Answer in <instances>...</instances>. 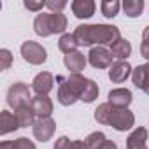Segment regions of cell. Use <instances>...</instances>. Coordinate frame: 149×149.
Here are the masks:
<instances>
[{"instance_id":"1","label":"cell","mask_w":149,"mask_h":149,"mask_svg":"<svg viewBox=\"0 0 149 149\" xmlns=\"http://www.w3.org/2000/svg\"><path fill=\"white\" fill-rule=\"evenodd\" d=\"M74 37H76L79 46L90 47V46H112L118 39H121V32L114 25H79L74 30Z\"/></svg>"},{"instance_id":"2","label":"cell","mask_w":149,"mask_h":149,"mask_svg":"<svg viewBox=\"0 0 149 149\" xmlns=\"http://www.w3.org/2000/svg\"><path fill=\"white\" fill-rule=\"evenodd\" d=\"M95 121L100 125L112 126L118 132H126L132 130V126L135 125V114L130 109L112 107L111 104L105 102L95 109Z\"/></svg>"},{"instance_id":"3","label":"cell","mask_w":149,"mask_h":149,"mask_svg":"<svg viewBox=\"0 0 149 149\" xmlns=\"http://www.w3.org/2000/svg\"><path fill=\"white\" fill-rule=\"evenodd\" d=\"M68 21L63 13H40L33 19V32L39 37H49L56 33H65Z\"/></svg>"},{"instance_id":"4","label":"cell","mask_w":149,"mask_h":149,"mask_svg":"<svg viewBox=\"0 0 149 149\" xmlns=\"http://www.w3.org/2000/svg\"><path fill=\"white\" fill-rule=\"evenodd\" d=\"M21 56L30 65H42L47 60V51L42 44L35 40H25L21 44Z\"/></svg>"},{"instance_id":"5","label":"cell","mask_w":149,"mask_h":149,"mask_svg":"<svg viewBox=\"0 0 149 149\" xmlns=\"http://www.w3.org/2000/svg\"><path fill=\"white\" fill-rule=\"evenodd\" d=\"M30 100H32L30 88L25 83H14V84H11L9 91H7V104H9V107H13L16 111V109H19L23 105H28Z\"/></svg>"},{"instance_id":"6","label":"cell","mask_w":149,"mask_h":149,"mask_svg":"<svg viewBox=\"0 0 149 149\" xmlns=\"http://www.w3.org/2000/svg\"><path fill=\"white\" fill-rule=\"evenodd\" d=\"M112 58H114V54L105 46H95L88 53V61H90V65L93 68H107V67H111L114 63Z\"/></svg>"},{"instance_id":"7","label":"cell","mask_w":149,"mask_h":149,"mask_svg":"<svg viewBox=\"0 0 149 149\" xmlns=\"http://www.w3.org/2000/svg\"><path fill=\"white\" fill-rule=\"evenodd\" d=\"M32 132L39 142H47V140H51V137L56 132V123L53 118H39L35 121V125L32 126Z\"/></svg>"},{"instance_id":"8","label":"cell","mask_w":149,"mask_h":149,"mask_svg":"<svg viewBox=\"0 0 149 149\" xmlns=\"http://www.w3.org/2000/svg\"><path fill=\"white\" fill-rule=\"evenodd\" d=\"M132 72H133V68L128 63V60H118L109 67V79L114 84H119V83H125L132 76Z\"/></svg>"},{"instance_id":"9","label":"cell","mask_w":149,"mask_h":149,"mask_svg":"<svg viewBox=\"0 0 149 149\" xmlns=\"http://www.w3.org/2000/svg\"><path fill=\"white\" fill-rule=\"evenodd\" d=\"M132 100H133V95L128 88H114L107 95V104H111L112 107H119V109H128Z\"/></svg>"},{"instance_id":"10","label":"cell","mask_w":149,"mask_h":149,"mask_svg":"<svg viewBox=\"0 0 149 149\" xmlns=\"http://www.w3.org/2000/svg\"><path fill=\"white\" fill-rule=\"evenodd\" d=\"M30 107L37 118H51L53 112V100L47 95H35L30 100Z\"/></svg>"},{"instance_id":"11","label":"cell","mask_w":149,"mask_h":149,"mask_svg":"<svg viewBox=\"0 0 149 149\" xmlns=\"http://www.w3.org/2000/svg\"><path fill=\"white\" fill-rule=\"evenodd\" d=\"M32 88L37 95H49V91L54 88V77L51 72H40L33 77Z\"/></svg>"},{"instance_id":"12","label":"cell","mask_w":149,"mask_h":149,"mask_svg":"<svg viewBox=\"0 0 149 149\" xmlns=\"http://www.w3.org/2000/svg\"><path fill=\"white\" fill-rule=\"evenodd\" d=\"M56 81L60 83V84H58V91H56V98H58V102H60L61 105H65V107L74 105L79 98L74 95V91L70 90V86H68V83H67V77L58 76Z\"/></svg>"},{"instance_id":"13","label":"cell","mask_w":149,"mask_h":149,"mask_svg":"<svg viewBox=\"0 0 149 149\" xmlns=\"http://www.w3.org/2000/svg\"><path fill=\"white\" fill-rule=\"evenodd\" d=\"M88 60L81 51H74L63 56V65L67 67V70H70V74H81V70H84Z\"/></svg>"},{"instance_id":"14","label":"cell","mask_w":149,"mask_h":149,"mask_svg":"<svg viewBox=\"0 0 149 149\" xmlns=\"http://www.w3.org/2000/svg\"><path fill=\"white\" fill-rule=\"evenodd\" d=\"M132 81L139 90H142L146 95H149V61L133 68Z\"/></svg>"},{"instance_id":"15","label":"cell","mask_w":149,"mask_h":149,"mask_svg":"<svg viewBox=\"0 0 149 149\" xmlns=\"http://www.w3.org/2000/svg\"><path fill=\"white\" fill-rule=\"evenodd\" d=\"M72 7V13L76 18L79 19H90L93 14H95V9H97V4L93 0H74L70 4Z\"/></svg>"},{"instance_id":"16","label":"cell","mask_w":149,"mask_h":149,"mask_svg":"<svg viewBox=\"0 0 149 149\" xmlns=\"http://www.w3.org/2000/svg\"><path fill=\"white\" fill-rule=\"evenodd\" d=\"M147 137H149L147 130L144 126H137L126 139V149H149L146 146Z\"/></svg>"},{"instance_id":"17","label":"cell","mask_w":149,"mask_h":149,"mask_svg":"<svg viewBox=\"0 0 149 149\" xmlns=\"http://www.w3.org/2000/svg\"><path fill=\"white\" fill-rule=\"evenodd\" d=\"M14 116H16V119H18L19 128H28V126H33V125H35V114H33L30 104H28V105H23V107H19V109H16V111H14Z\"/></svg>"},{"instance_id":"18","label":"cell","mask_w":149,"mask_h":149,"mask_svg":"<svg viewBox=\"0 0 149 149\" xmlns=\"http://www.w3.org/2000/svg\"><path fill=\"white\" fill-rule=\"evenodd\" d=\"M18 128H19V125H18V119L13 112H9V111L0 112V133L7 135L11 132H16Z\"/></svg>"},{"instance_id":"19","label":"cell","mask_w":149,"mask_h":149,"mask_svg":"<svg viewBox=\"0 0 149 149\" xmlns=\"http://www.w3.org/2000/svg\"><path fill=\"white\" fill-rule=\"evenodd\" d=\"M111 53L114 54V58H118V60H126L130 54H132V44H130V40H126V39H118L112 46H111Z\"/></svg>"},{"instance_id":"20","label":"cell","mask_w":149,"mask_h":149,"mask_svg":"<svg viewBox=\"0 0 149 149\" xmlns=\"http://www.w3.org/2000/svg\"><path fill=\"white\" fill-rule=\"evenodd\" d=\"M77 46H79V44H77L76 37H74V33H63V35L60 37V40H58V49H60L61 53H65V54L77 51Z\"/></svg>"},{"instance_id":"21","label":"cell","mask_w":149,"mask_h":149,"mask_svg":"<svg viewBox=\"0 0 149 149\" xmlns=\"http://www.w3.org/2000/svg\"><path fill=\"white\" fill-rule=\"evenodd\" d=\"M123 11L128 18H139L144 11V2L142 0H125L123 2Z\"/></svg>"},{"instance_id":"22","label":"cell","mask_w":149,"mask_h":149,"mask_svg":"<svg viewBox=\"0 0 149 149\" xmlns=\"http://www.w3.org/2000/svg\"><path fill=\"white\" fill-rule=\"evenodd\" d=\"M98 84L93 81V79H88L86 86H84V91L81 95V102H86V104H91L98 98Z\"/></svg>"},{"instance_id":"23","label":"cell","mask_w":149,"mask_h":149,"mask_svg":"<svg viewBox=\"0 0 149 149\" xmlns=\"http://www.w3.org/2000/svg\"><path fill=\"white\" fill-rule=\"evenodd\" d=\"M119 9H121V4L118 2V0H104V2L100 4V11L105 18H116L119 14Z\"/></svg>"},{"instance_id":"24","label":"cell","mask_w":149,"mask_h":149,"mask_svg":"<svg viewBox=\"0 0 149 149\" xmlns=\"http://www.w3.org/2000/svg\"><path fill=\"white\" fill-rule=\"evenodd\" d=\"M105 140H107V137L104 135V132H93V133H90V135L84 139L88 149H100Z\"/></svg>"},{"instance_id":"25","label":"cell","mask_w":149,"mask_h":149,"mask_svg":"<svg viewBox=\"0 0 149 149\" xmlns=\"http://www.w3.org/2000/svg\"><path fill=\"white\" fill-rule=\"evenodd\" d=\"M13 65V53L9 49H0V68L7 70Z\"/></svg>"},{"instance_id":"26","label":"cell","mask_w":149,"mask_h":149,"mask_svg":"<svg viewBox=\"0 0 149 149\" xmlns=\"http://www.w3.org/2000/svg\"><path fill=\"white\" fill-rule=\"evenodd\" d=\"M14 149H37L33 140H30L28 137H18L14 140Z\"/></svg>"},{"instance_id":"27","label":"cell","mask_w":149,"mask_h":149,"mask_svg":"<svg viewBox=\"0 0 149 149\" xmlns=\"http://www.w3.org/2000/svg\"><path fill=\"white\" fill-rule=\"evenodd\" d=\"M46 7H47L51 13H61V11L67 7V2H65V0H47V2H46Z\"/></svg>"},{"instance_id":"28","label":"cell","mask_w":149,"mask_h":149,"mask_svg":"<svg viewBox=\"0 0 149 149\" xmlns=\"http://www.w3.org/2000/svg\"><path fill=\"white\" fill-rule=\"evenodd\" d=\"M25 7L28 11L39 13V11H42V7H46V2L44 0H25Z\"/></svg>"},{"instance_id":"29","label":"cell","mask_w":149,"mask_h":149,"mask_svg":"<svg viewBox=\"0 0 149 149\" xmlns=\"http://www.w3.org/2000/svg\"><path fill=\"white\" fill-rule=\"evenodd\" d=\"M68 142H70V139H68V137H65V135H61L60 139H56V142H54V147H53V149H67V147H68Z\"/></svg>"},{"instance_id":"30","label":"cell","mask_w":149,"mask_h":149,"mask_svg":"<svg viewBox=\"0 0 149 149\" xmlns=\"http://www.w3.org/2000/svg\"><path fill=\"white\" fill-rule=\"evenodd\" d=\"M67 149H88V146L84 140H70Z\"/></svg>"},{"instance_id":"31","label":"cell","mask_w":149,"mask_h":149,"mask_svg":"<svg viewBox=\"0 0 149 149\" xmlns=\"http://www.w3.org/2000/svg\"><path fill=\"white\" fill-rule=\"evenodd\" d=\"M140 54H142V58H146L149 61V42L142 40V44H140Z\"/></svg>"},{"instance_id":"32","label":"cell","mask_w":149,"mask_h":149,"mask_svg":"<svg viewBox=\"0 0 149 149\" xmlns=\"http://www.w3.org/2000/svg\"><path fill=\"white\" fill-rule=\"evenodd\" d=\"M100 149H118V144H116V142H112V140H105V142H104V146H102Z\"/></svg>"},{"instance_id":"33","label":"cell","mask_w":149,"mask_h":149,"mask_svg":"<svg viewBox=\"0 0 149 149\" xmlns=\"http://www.w3.org/2000/svg\"><path fill=\"white\" fill-rule=\"evenodd\" d=\"M0 149H14V140H4L0 144Z\"/></svg>"},{"instance_id":"34","label":"cell","mask_w":149,"mask_h":149,"mask_svg":"<svg viewBox=\"0 0 149 149\" xmlns=\"http://www.w3.org/2000/svg\"><path fill=\"white\" fill-rule=\"evenodd\" d=\"M142 40L144 42H149V25L144 28V32H142Z\"/></svg>"}]
</instances>
